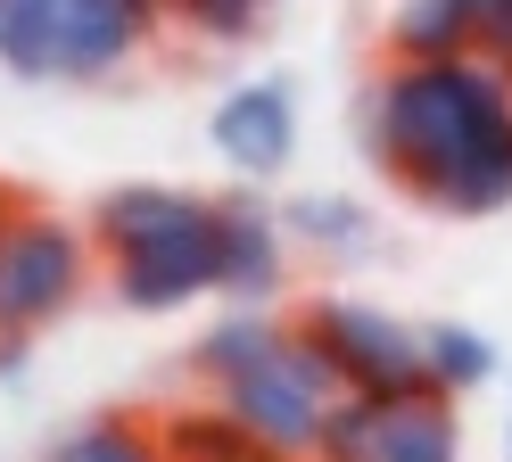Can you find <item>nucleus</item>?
<instances>
[{
	"label": "nucleus",
	"instance_id": "16",
	"mask_svg": "<svg viewBox=\"0 0 512 462\" xmlns=\"http://www.w3.org/2000/svg\"><path fill=\"white\" fill-rule=\"evenodd\" d=\"M380 454V405L372 396H339L323 438H314V462H372Z\"/></svg>",
	"mask_w": 512,
	"mask_h": 462
},
{
	"label": "nucleus",
	"instance_id": "21",
	"mask_svg": "<svg viewBox=\"0 0 512 462\" xmlns=\"http://www.w3.org/2000/svg\"><path fill=\"white\" fill-rule=\"evenodd\" d=\"M504 462H512V396H504Z\"/></svg>",
	"mask_w": 512,
	"mask_h": 462
},
{
	"label": "nucleus",
	"instance_id": "13",
	"mask_svg": "<svg viewBox=\"0 0 512 462\" xmlns=\"http://www.w3.org/2000/svg\"><path fill=\"white\" fill-rule=\"evenodd\" d=\"M422 355H430V388L438 396H479L496 372H504V355L488 330H471V322H422Z\"/></svg>",
	"mask_w": 512,
	"mask_h": 462
},
{
	"label": "nucleus",
	"instance_id": "5",
	"mask_svg": "<svg viewBox=\"0 0 512 462\" xmlns=\"http://www.w3.org/2000/svg\"><path fill=\"white\" fill-rule=\"evenodd\" d=\"M91 256L100 240L75 231L50 207H17L0 223V330H42L91 289Z\"/></svg>",
	"mask_w": 512,
	"mask_h": 462
},
{
	"label": "nucleus",
	"instance_id": "11",
	"mask_svg": "<svg viewBox=\"0 0 512 462\" xmlns=\"http://www.w3.org/2000/svg\"><path fill=\"white\" fill-rule=\"evenodd\" d=\"M372 462H463L455 396H405V405H380V454Z\"/></svg>",
	"mask_w": 512,
	"mask_h": 462
},
{
	"label": "nucleus",
	"instance_id": "1",
	"mask_svg": "<svg viewBox=\"0 0 512 462\" xmlns=\"http://www.w3.org/2000/svg\"><path fill=\"white\" fill-rule=\"evenodd\" d=\"M364 149L405 198L430 215H504L512 207V66L496 58H438V66H380L364 91Z\"/></svg>",
	"mask_w": 512,
	"mask_h": 462
},
{
	"label": "nucleus",
	"instance_id": "4",
	"mask_svg": "<svg viewBox=\"0 0 512 462\" xmlns=\"http://www.w3.org/2000/svg\"><path fill=\"white\" fill-rule=\"evenodd\" d=\"M298 339L339 372L347 396H372V405H405V396H438L430 388V355H422V322H397L364 306V297H306L290 314Z\"/></svg>",
	"mask_w": 512,
	"mask_h": 462
},
{
	"label": "nucleus",
	"instance_id": "7",
	"mask_svg": "<svg viewBox=\"0 0 512 462\" xmlns=\"http://www.w3.org/2000/svg\"><path fill=\"white\" fill-rule=\"evenodd\" d=\"M207 141H215V157L232 165L240 182H273L281 165L298 157V99H290V83L223 91L215 116H207Z\"/></svg>",
	"mask_w": 512,
	"mask_h": 462
},
{
	"label": "nucleus",
	"instance_id": "18",
	"mask_svg": "<svg viewBox=\"0 0 512 462\" xmlns=\"http://www.w3.org/2000/svg\"><path fill=\"white\" fill-rule=\"evenodd\" d=\"M471 17H479V58L512 66V0H471Z\"/></svg>",
	"mask_w": 512,
	"mask_h": 462
},
{
	"label": "nucleus",
	"instance_id": "9",
	"mask_svg": "<svg viewBox=\"0 0 512 462\" xmlns=\"http://www.w3.org/2000/svg\"><path fill=\"white\" fill-rule=\"evenodd\" d=\"M380 50H389V66L471 58L479 50V17H471V0H389V17H380Z\"/></svg>",
	"mask_w": 512,
	"mask_h": 462
},
{
	"label": "nucleus",
	"instance_id": "10",
	"mask_svg": "<svg viewBox=\"0 0 512 462\" xmlns=\"http://www.w3.org/2000/svg\"><path fill=\"white\" fill-rule=\"evenodd\" d=\"M298 339V322L290 314H273V306H232L223 322H207V339L190 347V372H199L207 388H232L240 372H256L265 355H281Z\"/></svg>",
	"mask_w": 512,
	"mask_h": 462
},
{
	"label": "nucleus",
	"instance_id": "17",
	"mask_svg": "<svg viewBox=\"0 0 512 462\" xmlns=\"http://www.w3.org/2000/svg\"><path fill=\"white\" fill-rule=\"evenodd\" d=\"M265 9L273 0H182V25L199 42H256L265 33Z\"/></svg>",
	"mask_w": 512,
	"mask_h": 462
},
{
	"label": "nucleus",
	"instance_id": "2",
	"mask_svg": "<svg viewBox=\"0 0 512 462\" xmlns=\"http://www.w3.org/2000/svg\"><path fill=\"white\" fill-rule=\"evenodd\" d=\"M91 240L108 256V289L133 314H174L190 297L223 289V223L215 198L166 182H124L91 207Z\"/></svg>",
	"mask_w": 512,
	"mask_h": 462
},
{
	"label": "nucleus",
	"instance_id": "12",
	"mask_svg": "<svg viewBox=\"0 0 512 462\" xmlns=\"http://www.w3.org/2000/svg\"><path fill=\"white\" fill-rule=\"evenodd\" d=\"M157 438H166V462H265L273 454L232 405H182L157 421Z\"/></svg>",
	"mask_w": 512,
	"mask_h": 462
},
{
	"label": "nucleus",
	"instance_id": "22",
	"mask_svg": "<svg viewBox=\"0 0 512 462\" xmlns=\"http://www.w3.org/2000/svg\"><path fill=\"white\" fill-rule=\"evenodd\" d=\"M157 9H166V17H182V0H157Z\"/></svg>",
	"mask_w": 512,
	"mask_h": 462
},
{
	"label": "nucleus",
	"instance_id": "8",
	"mask_svg": "<svg viewBox=\"0 0 512 462\" xmlns=\"http://www.w3.org/2000/svg\"><path fill=\"white\" fill-rule=\"evenodd\" d=\"M223 223V297L232 306H273L290 281V223L265 198H215Z\"/></svg>",
	"mask_w": 512,
	"mask_h": 462
},
{
	"label": "nucleus",
	"instance_id": "20",
	"mask_svg": "<svg viewBox=\"0 0 512 462\" xmlns=\"http://www.w3.org/2000/svg\"><path fill=\"white\" fill-rule=\"evenodd\" d=\"M17 207H25V190H17V182H0V223H9Z\"/></svg>",
	"mask_w": 512,
	"mask_h": 462
},
{
	"label": "nucleus",
	"instance_id": "19",
	"mask_svg": "<svg viewBox=\"0 0 512 462\" xmlns=\"http://www.w3.org/2000/svg\"><path fill=\"white\" fill-rule=\"evenodd\" d=\"M25 355H34V330H0V380H17Z\"/></svg>",
	"mask_w": 512,
	"mask_h": 462
},
{
	"label": "nucleus",
	"instance_id": "6",
	"mask_svg": "<svg viewBox=\"0 0 512 462\" xmlns=\"http://www.w3.org/2000/svg\"><path fill=\"white\" fill-rule=\"evenodd\" d=\"M339 396H347L339 372H331L306 339H290L281 355H265L256 372H240L232 388H223V405H232L273 454H306V462H314V438H323V421H331Z\"/></svg>",
	"mask_w": 512,
	"mask_h": 462
},
{
	"label": "nucleus",
	"instance_id": "23",
	"mask_svg": "<svg viewBox=\"0 0 512 462\" xmlns=\"http://www.w3.org/2000/svg\"><path fill=\"white\" fill-rule=\"evenodd\" d=\"M265 462H306V454H265Z\"/></svg>",
	"mask_w": 512,
	"mask_h": 462
},
{
	"label": "nucleus",
	"instance_id": "3",
	"mask_svg": "<svg viewBox=\"0 0 512 462\" xmlns=\"http://www.w3.org/2000/svg\"><path fill=\"white\" fill-rule=\"evenodd\" d=\"M157 25V0H0V66L25 83H108Z\"/></svg>",
	"mask_w": 512,
	"mask_h": 462
},
{
	"label": "nucleus",
	"instance_id": "15",
	"mask_svg": "<svg viewBox=\"0 0 512 462\" xmlns=\"http://www.w3.org/2000/svg\"><path fill=\"white\" fill-rule=\"evenodd\" d=\"M50 462H166V438L141 413H91L50 446Z\"/></svg>",
	"mask_w": 512,
	"mask_h": 462
},
{
	"label": "nucleus",
	"instance_id": "14",
	"mask_svg": "<svg viewBox=\"0 0 512 462\" xmlns=\"http://www.w3.org/2000/svg\"><path fill=\"white\" fill-rule=\"evenodd\" d=\"M281 223H290V240H306L314 256H356V248H372V207H364V198L298 190V198H281Z\"/></svg>",
	"mask_w": 512,
	"mask_h": 462
}]
</instances>
